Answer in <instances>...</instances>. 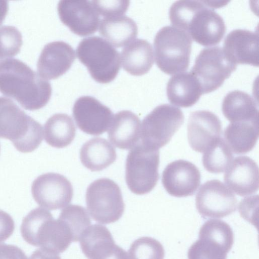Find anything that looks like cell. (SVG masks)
Listing matches in <instances>:
<instances>
[{
	"mask_svg": "<svg viewBox=\"0 0 259 259\" xmlns=\"http://www.w3.org/2000/svg\"><path fill=\"white\" fill-rule=\"evenodd\" d=\"M57 10L61 22L74 33L84 36L93 34L97 30L100 18L91 2L60 1Z\"/></svg>",
	"mask_w": 259,
	"mask_h": 259,
	"instance_id": "14",
	"label": "cell"
},
{
	"mask_svg": "<svg viewBox=\"0 0 259 259\" xmlns=\"http://www.w3.org/2000/svg\"><path fill=\"white\" fill-rule=\"evenodd\" d=\"M130 259H164V250L157 240L149 237L134 241L128 250Z\"/></svg>",
	"mask_w": 259,
	"mask_h": 259,
	"instance_id": "32",
	"label": "cell"
},
{
	"mask_svg": "<svg viewBox=\"0 0 259 259\" xmlns=\"http://www.w3.org/2000/svg\"><path fill=\"white\" fill-rule=\"evenodd\" d=\"M199 238L213 242L227 253L231 249L234 235L230 226L224 221L220 220H209L201 227Z\"/></svg>",
	"mask_w": 259,
	"mask_h": 259,
	"instance_id": "30",
	"label": "cell"
},
{
	"mask_svg": "<svg viewBox=\"0 0 259 259\" xmlns=\"http://www.w3.org/2000/svg\"><path fill=\"white\" fill-rule=\"evenodd\" d=\"M0 92L16 101L26 110L45 106L52 95L50 83L18 59L0 62Z\"/></svg>",
	"mask_w": 259,
	"mask_h": 259,
	"instance_id": "1",
	"label": "cell"
},
{
	"mask_svg": "<svg viewBox=\"0 0 259 259\" xmlns=\"http://www.w3.org/2000/svg\"><path fill=\"white\" fill-rule=\"evenodd\" d=\"M0 138L10 140L19 152L30 153L42 141V127L12 100L1 97Z\"/></svg>",
	"mask_w": 259,
	"mask_h": 259,
	"instance_id": "4",
	"label": "cell"
},
{
	"mask_svg": "<svg viewBox=\"0 0 259 259\" xmlns=\"http://www.w3.org/2000/svg\"><path fill=\"white\" fill-rule=\"evenodd\" d=\"M75 59V51L68 44L62 41L50 42L39 57L37 73L47 80L57 79L69 69Z\"/></svg>",
	"mask_w": 259,
	"mask_h": 259,
	"instance_id": "18",
	"label": "cell"
},
{
	"mask_svg": "<svg viewBox=\"0 0 259 259\" xmlns=\"http://www.w3.org/2000/svg\"><path fill=\"white\" fill-rule=\"evenodd\" d=\"M79 241L82 251L88 259H129L127 253L115 244L111 233L104 226H90Z\"/></svg>",
	"mask_w": 259,
	"mask_h": 259,
	"instance_id": "16",
	"label": "cell"
},
{
	"mask_svg": "<svg viewBox=\"0 0 259 259\" xmlns=\"http://www.w3.org/2000/svg\"><path fill=\"white\" fill-rule=\"evenodd\" d=\"M227 252L218 244L199 239L190 247L188 259H226Z\"/></svg>",
	"mask_w": 259,
	"mask_h": 259,
	"instance_id": "34",
	"label": "cell"
},
{
	"mask_svg": "<svg viewBox=\"0 0 259 259\" xmlns=\"http://www.w3.org/2000/svg\"><path fill=\"white\" fill-rule=\"evenodd\" d=\"M76 127L72 118L65 113H56L51 116L44 125V137L51 146L62 148L73 141Z\"/></svg>",
	"mask_w": 259,
	"mask_h": 259,
	"instance_id": "28",
	"label": "cell"
},
{
	"mask_svg": "<svg viewBox=\"0 0 259 259\" xmlns=\"http://www.w3.org/2000/svg\"><path fill=\"white\" fill-rule=\"evenodd\" d=\"M184 122L180 108L167 104L157 106L143 120L141 143L159 149L168 144Z\"/></svg>",
	"mask_w": 259,
	"mask_h": 259,
	"instance_id": "9",
	"label": "cell"
},
{
	"mask_svg": "<svg viewBox=\"0 0 259 259\" xmlns=\"http://www.w3.org/2000/svg\"><path fill=\"white\" fill-rule=\"evenodd\" d=\"M223 49L229 60L236 65L258 66L257 32L241 29L233 30L226 36Z\"/></svg>",
	"mask_w": 259,
	"mask_h": 259,
	"instance_id": "20",
	"label": "cell"
},
{
	"mask_svg": "<svg viewBox=\"0 0 259 259\" xmlns=\"http://www.w3.org/2000/svg\"><path fill=\"white\" fill-rule=\"evenodd\" d=\"M202 94L199 82L191 71L173 75L167 83L168 100L177 106L191 107L199 100Z\"/></svg>",
	"mask_w": 259,
	"mask_h": 259,
	"instance_id": "22",
	"label": "cell"
},
{
	"mask_svg": "<svg viewBox=\"0 0 259 259\" xmlns=\"http://www.w3.org/2000/svg\"><path fill=\"white\" fill-rule=\"evenodd\" d=\"M71 230L74 242L79 241L84 231L91 226L90 218L82 206L71 204L62 209L58 217Z\"/></svg>",
	"mask_w": 259,
	"mask_h": 259,
	"instance_id": "31",
	"label": "cell"
},
{
	"mask_svg": "<svg viewBox=\"0 0 259 259\" xmlns=\"http://www.w3.org/2000/svg\"><path fill=\"white\" fill-rule=\"evenodd\" d=\"M224 178L229 189L237 195H251L258 189V165L248 156L236 157L226 170Z\"/></svg>",
	"mask_w": 259,
	"mask_h": 259,
	"instance_id": "19",
	"label": "cell"
},
{
	"mask_svg": "<svg viewBox=\"0 0 259 259\" xmlns=\"http://www.w3.org/2000/svg\"><path fill=\"white\" fill-rule=\"evenodd\" d=\"M99 24L100 34L111 45L117 48L130 44L138 34V27L135 22L124 15L105 17Z\"/></svg>",
	"mask_w": 259,
	"mask_h": 259,
	"instance_id": "27",
	"label": "cell"
},
{
	"mask_svg": "<svg viewBox=\"0 0 259 259\" xmlns=\"http://www.w3.org/2000/svg\"><path fill=\"white\" fill-rule=\"evenodd\" d=\"M211 7L206 1H176L170 7L169 18L172 26L186 32L197 43L215 45L223 38L226 26Z\"/></svg>",
	"mask_w": 259,
	"mask_h": 259,
	"instance_id": "2",
	"label": "cell"
},
{
	"mask_svg": "<svg viewBox=\"0 0 259 259\" xmlns=\"http://www.w3.org/2000/svg\"><path fill=\"white\" fill-rule=\"evenodd\" d=\"M116 157L114 147L102 138L90 139L82 146L80 150L82 164L92 171L106 168L115 161Z\"/></svg>",
	"mask_w": 259,
	"mask_h": 259,
	"instance_id": "25",
	"label": "cell"
},
{
	"mask_svg": "<svg viewBox=\"0 0 259 259\" xmlns=\"http://www.w3.org/2000/svg\"><path fill=\"white\" fill-rule=\"evenodd\" d=\"M258 131V121L230 122L224 130L225 142L232 152L245 154L256 145Z\"/></svg>",
	"mask_w": 259,
	"mask_h": 259,
	"instance_id": "26",
	"label": "cell"
},
{
	"mask_svg": "<svg viewBox=\"0 0 259 259\" xmlns=\"http://www.w3.org/2000/svg\"><path fill=\"white\" fill-rule=\"evenodd\" d=\"M29 259H61V258L58 253L40 248L34 250Z\"/></svg>",
	"mask_w": 259,
	"mask_h": 259,
	"instance_id": "39",
	"label": "cell"
},
{
	"mask_svg": "<svg viewBox=\"0 0 259 259\" xmlns=\"http://www.w3.org/2000/svg\"><path fill=\"white\" fill-rule=\"evenodd\" d=\"M22 44L21 33L16 27H0V62L17 55Z\"/></svg>",
	"mask_w": 259,
	"mask_h": 259,
	"instance_id": "33",
	"label": "cell"
},
{
	"mask_svg": "<svg viewBox=\"0 0 259 259\" xmlns=\"http://www.w3.org/2000/svg\"><path fill=\"white\" fill-rule=\"evenodd\" d=\"M8 3L6 1H0V26L3 23L8 11Z\"/></svg>",
	"mask_w": 259,
	"mask_h": 259,
	"instance_id": "40",
	"label": "cell"
},
{
	"mask_svg": "<svg viewBox=\"0 0 259 259\" xmlns=\"http://www.w3.org/2000/svg\"><path fill=\"white\" fill-rule=\"evenodd\" d=\"M0 259H28L23 251L17 246L0 244Z\"/></svg>",
	"mask_w": 259,
	"mask_h": 259,
	"instance_id": "38",
	"label": "cell"
},
{
	"mask_svg": "<svg viewBox=\"0 0 259 259\" xmlns=\"http://www.w3.org/2000/svg\"><path fill=\"white\" fill-rule=\"evenodd\" d=\"M233 158L231 149L225 141L220 138L203 152L202 163L207 171L219 174L227 169Z\"/></svg>",
	"mask_w": 259,
	"mask_h": 259,
	"instance_id": "29",
	"label": "cell"
},
{
	"mask_svg": "<svg viewBox=\"0 0 259 259\" xmlns=\"http://www.w3.org/2000/svg\"><path fill=\"white\" fill-rule=\"evenodd\" d=\"M258 196L244 198L240 202L238 209L241 216L245 220L258 227Z\"/></svg>",
	"mask_w": 259,
	"mask_h": 259,
	"instance_id": "36",
	"label": "cell"
},
{
	"mask_svg": "<svg viewBox=\"0 0 259 259\" xmlns=\"http://www.w3.org/2000/svg\"><path fill=\"white\" fill-rule=\"evenodd\" d=\"M108 135L110 142L116 147L133 148L140 138V120L131 111H120L113 116Z\"/></svg>",
	"mask_w": 259,
	"mask_h": 259,
	"instance_id": "21",
	"label": "cell"
},
{
	"mask_svg": "<svg viewBox=\"0 0 259 259\" xmlns=\"http://www.w3.org/2000/svg\"><path fill=\"white\" fill-rule=\"evenodd\" d=\"M159 151L142 143L129 152L125 162V181L137 195L151 191L159 179Z\"/></svg>",
	"mask_w": 259,
	"mask_h": 259,
	"instance_id": "7",
	"label": "cell"
},
{
	"mask_svg": "<svg viewBox=\"0 0 259 259\" xmlns=\"http://www.w3.org/2000/svg\"><path fill=\"white\" fill-rule=\"evenodd\" d=\"M98 14L105 17L123 15L130 5L129 1H100L91 2Z\"/></svg>",
	"mask_w": 259,
	"mask_h": 259,
	"instance_id": "35",
	"label": "cell"
},
{
	"mask_svg": "<svg viewBox=\"0 0 259 259\" xmlns=\"http://www.w3.org/2000/svg\"><path fill=\"white\" fill-rule=\"evenodd\" d=\"M76 54L92 78L98 82L107 83L112 81L120 70L118 52L100 37L94 36L81 40L77 47Z\"/></svg>",
	"mask_w": 259,
	"mask_h": 259,
	"instance_id": "6",
	"label": "cell"
},
{
	"mask_svg": "<svg viewBox=\"0 0 259 259\" xmlns=\"http://www.w3.org/2000/svg\"><path fill=\"white\" fill-rule=\"evenodd\" d=\"M222 110L230 122L258 121V105L248 94L235 90L224 97Z\"/></svg>",
	"mask_w": 259,
	"mask_h": 259,
	"instance_id": "24",
	"label": "cell"
},
{
	"mask_svg": "<svg viewBox=\"0 0 259 259\" xmlns=\"http://www.w3.org/2000/svg\"><path fill=\"white\" fill-rule=\"evenodd\" d=\"M236 67L237 65L229 60L222 48L213 47L200 51L191 72L199 82L203 94H206L221 87Z\"/></svg>",
	"mask_w": 259,
	"mask_h": 259,
	"instance_id": "10",
	"label": "cell"
},
{
	"mask_svg": "<svg viewBox=\"0 0 259 259\" xmlns=\"http://www.w3.org/2000/svg\"><path fill=\"white\" fill-rule=\"evenodd\" d=\"M0 149H1V146H0Z\"/></svg>",
	"mask_w": 259,
	"mask_h": 259,
	"instance_id": "41",
	"label": "cell"
},
{
	"mask_svg": "<svg viewBox=\"0 0 259 259\" xmlns=\"http://www.w3.org/2000/svg\"><path fill=\"white\" fill-rule=\"evenodd\" d=\"M85 200L92 219L103 224L117 221L125 209L119 187L108 178H101L93 182L87 189Z\"/></svg>",
	"mask_w": 259,
	"mask_h": 259,
	"instance_id": "8",
	"label": "cell"
},
{
	"mask_svg": "<svg viewBox=\"0 0 259 259\" xmlns=\"http://www.w3.org/2000/svg\"><path fill=\"white\" fill-rule=\"evenodd\" d=\"M161 182L169 195L184 197L195 193L200 184L201 175L194 164L179 159L167 165L163 171Z\"/></svg>",
	"mask_w": 259,
	"mask_h": 259,
	"instance_id": "15",
	"label": "cell"
},
{
	"mask_svg": "<svg viewBox=\"0 0 259 259\" xmlns=\"http://www.w3.org/2000/svg\"><path fill=\"white\" fill-rule=\"evenodd\" d=\"M21 234L29 244L56 253L65 251L74 238L67 225L61 219L55 220L47 209L37 207L23 219Z\"/></svg>",
	"mask_w": 259,
	"mask_h": 259,
	"instance_id": "3",
	"label": "cell"
},
{
	"mask_svg": "<svg viewBox=\"0 0 259 259\" xmlns=\"http://www.w3.org/2000/svg\"><path fill=\"white\" fill-rule=\"evenodd\" d=\"M121 57L123 69L134 76L147 73L154 62L152 45L143 39H136L128 44L122 49Z\"/></svg>",
	"mask_w": 259,
	"mask_h": 259,
	"instance_id": "23",
	"label": "cell"
},
{
	"mask_svg": "<svg viewBox=\"0 0 259 259\" xmlns=\"http://www.w3.org/2000/svg\"><path fill=\"white\" fill-rule=\"evenodd\" d=\"M198 212L204 218H222L234 212L237 199L233 192L218 180L204 183L195 198Z\"/></svg>",
	"mask_w": 259,
	"mask_h": 259,
	"instance_id": "11",
	"label": "cell"
},
{
	"mask_svg": "<svg viewBox=\"0 0 259 259\" xmlns=\"http://www.w3.org/2000/svg\"><path fill=\"white\" fill-rule=\"evenodd\" d=\"M31 193L35 202L49 210L65 207L73 196L70 181L64 176L54 172L44 174L35 179L32 184Z\"/></svg>",
	"mask_w": 259,
	"mask_h": 259,
	"instance_id": "12",
	"label": "cell"
},
{
	"mask_svg": "<svg viewBox=\"0 0 259 259\" xmlns=\"http://www.w3.org/2000/svg\"><path fill=\"white\" fill-rule=\"evenodd\" d=\"M222 134L221 121L212 112L198 110L190 114L187 136L189 143L194 151L203 152L221 138Z\"/></svg>",
	"mask_w": 259,
	"mask_h": 259,
	"instance_id": "17",
	"label": "cell"
},
{
	"mask_svg": "<svg viewBox=\"0 0 259 259\" xmlns=\"http://www.w3.org/2000/svg\"><path fill=\"white\" fill-rule=\"evenodd\" d=\"M192 39L184 31L172 26L161 28L154 39L158 68L169 75L185 72L189 67Z\"/></svg>",
	"mask_w": 259,
	"mask_h": 259,
	"instance_id": "5",
	"label": "cell"
},
{
	"mask_svg": "<svg viewBox=\"0 0 259 259\" xmlns=\"http://www.w3.org/2000/svg\"><path fill=\"white\" fill-rule=\"evenodd\" d=\"M14 229L15 223L13 218L8 213L0 209V242L8 239Z\"/></svg>",
	"mask_w": 259,
	"mask_h": 259,
	"instance_id": "37",
	"label": "cell"
},
{
	"mask_svg": "<svg viewBox=\"0 0 259 259\" xmlns=\"http://www.w3.org/2000/svg\"><path fill=\"white\" fill-rule=\"evenodd\" d=\"M72 113L78 127L84 133L94 136L104 133L114 116L108 107L91 96L78 98L73 105Z\"/></svg>",
	"mask_w": 259,
	"mask_h": 259,
	"instance_id": "13",
	"label": "cell"
}]
</instances>
